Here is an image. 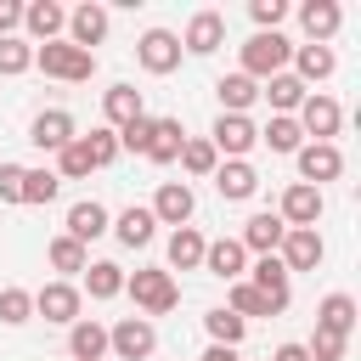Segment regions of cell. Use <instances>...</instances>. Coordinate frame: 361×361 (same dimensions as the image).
I'll use <instances>...</instances> for the list:
<instances>
[{
	"mask_svg": "<svg viewBox=\"0 0 361 361\" xmlns=\"http://www.w3.org/2000/svg\"><path fill=\"white\" fill-rule=\"evenodd\" d=\"M34 62L51 73V79H68V85H85L96 73V51H79L68 39H51V45H34Z\"/></svg>",
	"mask_w": 361,
	"mask_h": 361,
	"instance_id": "1",
	"label": "cell"
},
{
	"mask_svg": "<svg viewBox=\"0 0 361 361\" xmlns=\"http://www.w3.org/2000/svg\"><path fill=\"white\" fill-rule=\"evenodd\" d=\"M288 56H293V45L282 39V34H254L248 45H243V73L259 85V79H276L282 68H288Z\"/></svg>",
	"mask_w": 361,
	"mask_h": 361,
	"instance_id": "2",
	"label": "cell"
},
{
	"mask_svg": "<svg viewBox=\"0 0 361 361\" xmlns=\"http://www.w3.org/2000/svg\"><path fill=\"white\" fill-rule=\"evenodd\" d=\"M124 288H130V299L141 305V310H152V316H164V310H175L180 305V288H175V276L169 271H135V276H124Z\"/></svg>",
	"mask_w": 361,
	"mask_h": 361,
	"instance_id": "3",
	"label": "cell"
},
{
	"mask_svg": "<svg viewBox=\"0 0 361 361\" xmlns=\"http://www.w3.org/2000/svg\"><path fill=\"white\" fill-rule=\"evenodd\" d=\"M107 350H113L118 361H147V355L158 350V333H152V322L124 316L118 327H107Z\"/></svg>",
	"mask_w": 361,
	"mask_h": 361,
	"instance_id": "4",
	"label": "cell"
},
{
	"mask_svg": "<svg viewBox=\"0 0 361 361\" xmlns=\"http://www.w3.org/2000/svg\"><path fill=\"white\" fill-rule=\"evenodd\" d=\"M276 248H282L276 259L288 265V276H293V271H316V265H322V254H327V248H322V237H316V226H293V231H282V243H276Z\"/></svg>",
	"mask_w": 361,
	"mask_h": 361,
	"instance_id": "5",
	"label": "cell"
},
{
	"mask_svg": "<svg viewBox=\"0 0 361 361\" xmlns=\"http://www.w3.org/2000/svg\"><path fill=\"white\" fill-rule=\"evenodd\" d=\"M135 56H141L147 73H175V68H180V34H169V28H147L141 45H135Z\"/></svg>",
	"mask_w": 361,
	"mask_h": 361,
	"instance_id": "6",
	"label": "cell"
},
{
	"mask_svg": "<svg viewBox=\"0 0 361 361\" xmlns=\"http://www.w3.org/2000/svg\"><path fill=\"white\" fill-rule=\"evenodd\" d=\"M299 175H305V186L322 192V180H338L344 175V152L333 141H310V147H299Z\"/></svg>",
	"mask_w": 361,
	"mask_h": 361,
	"instance_id": "7",
	"label": "cell"
},
{
	"mask_svg": "<svg viewBox=\"0 0 361 361\" xmlns=\"http://www.w3.org/2000/svg\"><path fill=\"white\" fill-rule=\"evenodd\" d=\"M254 141H259V130H254L243 113H220V118H214V130H209V147H214V152H226V158H243Z\"/></svg>",
	"mask_w": 361,
	"mask_h": 361,
	"instance_id": "8",
	"label": "cell"
},
{
	"mask_svg": "<svg viewBox=\"0 0 361 361\" xmlns=\"http://www.w3.org/2000/svg\"><path fill=\"white\" fill-rule=\"evenodd\" d=\"M338 124H344V113H338V102H333V96H305V102H299V130H305V135L333 141V135H338Z\"/></svg>",
	"mask_w": 361,
	"mask_h": 361,
	"instance_id": "9",
	"label": "cell"
},
{
	"mask_svg": "<svg viewBox=\"0 0 361 361\" xmlns=\"http://www.w3.org/2000/svg\"><path fill=\"white\" fill-rule=\"evenodd\" d=\"M276 220H282L288 231H293V226H316V220H322V192H316V186H305V180H293V186L282 192Z\"/></svg>",
	"mask_w": 361,
	"mask_h": 361,
	"instance_id": "10",
	"label": "cell"
},
{
	"mask_svg": "<svg viewBox=\"0 0 361 361\" xmlns=\"http://www.w3.org/2000/svg\"><path fill=\"white\" fill-rule=\"evenodd\" d=\"M192 209H197V203H192V186H186V180H164L158 197H152V220H158V226H186Z\"/></svg>",
	"mask_w": 361,
	"mask_h": 361,
	"instance_id": "11",
	"label": "cell"
},
{
	"mask_svg": "<svg viewBox=\"0 0 361 361\" xmlns=\"http://www.w3.org/2000/svg\"><path fill=\"white\" fill-rule=\"evenodd\" d=\"M34 310L45 316V322H79V288L73 282H45L39 293H34Z\"/></svg>",
	"mask_w": 361,
	"mask_h": 361,
	"instance_id": "12",
	"label": "cell"
},
{
	"mask_svg": "<svg viewBox=\"0 0 361 361\" xmlns=\"http://www.w3.org/2000/svg\"><path fill=\"white\" fill-rule=\"evenodd\" d=\"M107 39V6H79V11H68V45H79V51H90V45H102Z\"/></svg>",
	"mask_w": 361,
	"mask_h": 361,
	"instance_id": "13",
	"label": "cell"
},
{
	"mask_svg": "<svg viewBox=\"0 0 361 361\" xmlns=\"http://www.w3.org/2000/svg\"><path fill=\"white\" fill-rule=\"evenodd\" d=\"M226 45V17L220 11H197L192 23H186V39H180V51H192V56H209V51H220Z\"/></svg>",
	"mask_w": 361,
	"mask_h": 361,
	"instance_id": "14",
	"label": "cell"
},
{
	"mask_svg": "<svg viewBox=\"0 0 361 361\" xmlns=\"http://www.w3.org/2000/svg\"><path fill=\"white\" fill-rule=\"evenodd\" d=\"M254 186H259L254 164H243V158H226V164H214V192H220L226 203H243V197H254Z\"/></svg>",
	"mask_w": 361,
	"mask_h": 361,
	"instance_id": "15",
	"label": "cell"
},
{
	"mask_svg": "<svg viewBox=\"0 0 361 361\" xmlns=\"http://www.w3.org/2000/svg\"><path fill=\"white\" fill-rule=\"evenodd\" d=\"M28 141H34L39 152H62V147L73 141V118H68L62 107H51V113H39V118L28 124Z\"/></svg>",
	"mask_w": 361,
	"mask_h": 361,
	"instance_id": "16",
	"label": "cell"
},
{
	"mask_svg": "<svg viewBox=\"0 0 361 361\" xmlns=\"http://www.w3.org/2000/svg\"><path fill=\"white\" fill-rule=\"evenodd\" d=\"M243 259H248V248L237 237H220V243L203 248V271L209 276H226V282H243Z\"/></svg>",
	"mask_w": 361,
	"mask_h": 361,
	"instance_id": "17",
	"label": "cell"
},
{
	"mask_svg": "<svg viewBox=\"0 0 361 361\" xmlns=\"http://www.w3.org/2000/svg\"><path fill=\"white\" fill-rule=\"evenodd\" d=\"M23 28H28L39 45H51V39L68 28V11H62L56 0H34V6H23Z\"/></svg>",
	"mask_w": 361,
	"mask_h": 361,
	"instance_id": "18",
	"label": "cell"
},
{
	"mask_svg": "<svg viewBox=\"0 0 361 361\" xmlns=\"http://www.w3.org/2000/svg\"><path fill=\"white\" fill-rule=\"evenodd\" d=\"M248 288H259L265 299H271V310H288V265L276 259V254H259V265H254V282Z\"/></svg>",
	"mask_w": 361,
	"mask_h": 361,
	"instance_id": "19",
	"label": "cell"
},
{
	"mask_svg": "<svg viewBox=\"0 0 361 361\" xmlns=\"http://www.w3.org/2000/svg\"><path fill=\"white\" fill-rule=\"evenodd\" d=\"M299 23H305V34H310V45H322V39H333V34H338V23H344V11H338L333 0H305V6H299Z\"/></svg>",
	"mask_w": 361,
	"mask_h": 361,
	"instance_id": "20",
	"label": "cell"
},
{
	"mask_svg": "<svg viewBox=\"0 0 361 361\" xmlns=\"http://www.w3.org/2000/svg\"><path fill=\"white\" fill-rule=\"evenodd\" d=\"M68 355H73V361H102V355H107V327L79 316V322L68 327Z\"/></svg>",
	"mask_w": 361,
	"mask_h": 361,
	"instance_id": "21",
	"label": "cell"
},
{
	"mask_svg": "<svg viewBox=\"0 0 361 361\" xmlns=\"http://www.w3.org/2000/svg\"><path fill=\"white\" fill-rule=\"evenodd\" d=\"M180 147H186V135H180V118H152L147 158H152V164H175V158H180Z\"/></svg>",
	"mask_w": 361,
	"mask_h": 361,
	"instance_id": "22",
	"label": "cell"
},
{
	"mask_svg": "<svg viewBox=\"0 0 361 361\" xmlns=\"http://www.w3.org/2000/svg\"><path fill=\"white\" fill-rule=\"evenodd\" d=\"M282 231H288V226H282V220H276L271 209H259V214H254V220L243 226V237H237V243H243V248H254V254H276Z\"/></svg>",
	"mask_w": 361,
	"mask_h": 361,
	"instance_id": "23",
	"label": "cell"
},
{
	"mask_svg": "<svg viewBox=\"0 0 361 361\" xmlns=\"http://www.w3.org/2000/svg\"><path fill=\"white\" fill-rule=\"evenodd\" d=\"M293 68H299V73H293L299 85H316V79H327V73L338 68V56H333L327 45H293Z\"/></svg>",
	"mask_w": 361,
	"mask_h": 361,
	"instance_id": "24",
	"label": "cell"
},
{
	"mask_svg": "<svg viewBox=\"0 0 361 361\" xmlns=\"http://www.w3.org/2000/svg\"><path fill=\"white\" fill-rule=\"evenodd\" d=\"M102 107H107V124H135V118H147V107H141V90L135 85H113L107 96H102Z\"/></svg>",
	"mask_w": 361,
	"mask_h": 361,
	"instance_id": "25",
	"label": "cell"
},
{
	"mask_svg": "<svg viewBox=\"0 0 361 361\" xmlns=\"http://www.w3.org/2000/svg\"><path fill=\"white\" fill-rule=\"evenodd\" d=\"M102 231H107V209H102L96 197H85V203L68 209V237H73V243H90V237H102Z\"/></svg>",
	"mask_w": 361,
	"mask_h": 361,
	"instance_id": "26",
	"label": "cell"
},
{
	"mask_svg": "<svg viewBox=\"0 0 361 361\" xmlns=\"http://www.w3.org/2000/svg\"><path fill=\"white\" fill-rule=\"evenodd\" d=\"M203 248H209V243H203L197 226H175V237H169V265H175V271H197V265H203Z\"/></svg>",
	"mask_w": 361,
	"mask_h": 361,
	"instance_id": "27",
	"label": "cell"
},
{
	"mask_svg": "<svg viewBox=\"0 0 361 361\" xmlns=\"http://www.w3.org/2000/svg\"><path fill=\"white\" fill-rule=\"evenodd\" d=\"M316 327H322V333L350 338V327H355V299H350V293H327V299H322V310H316Z\"/></svg>",
	"mask_w": 361,
	"mask_h": 361,
	"instance_id": "28",
	"label": "cell"
},
{
	"mask_svg": "<svg viewBox=\"0 0 361 361\" xmlns=\"http://www.w3.org/2000/svg\"><path fill=\"white\" fill-rule=\"evenodd\" d=\"M152 226H158V220H152V209H141V203H130V209L113 220V231H118V243H124V248L152 243Z\"/></svg>",
	"mask_w": 361,
	"mask_h": 361,
	"instance_id": "29",
	"label": "cell"
},
{
	"mask_svg": "<svg viewBox=\"0 0 361 361\" xmlns=\"http://www.w3.org/2000/svg\"><path fill=\"white\" fill-rule=\"evenodd\" d=\"M259 141H265L271 152H299V147H305V130H299V118H288V113H271V124L259 130Z\"/></svg>",
	"mask_w": 361,
	"mask_h": 361,
	"instance_id": "30",
	"label": "cell"
},
{
	"mask_svg": "<svg viewBox=\"0 0 361 361\" xmlns=\"http://www.w3.org/2000/svg\"><path fill=\"white\" fill-rule=\"evenodd\" d=\"M259 96H265V102H271L276 113H288V118H293V107H299V102H305L310 90H305V85H299L293 73H276V79H265V90H259Z\"/></svg>",
	"mask_w": 361,
	"mask_h": 361,
	"instance_id": "31",
	"label": "cell"
},
{
	"mask_svg": "<svg viewBox=\"0 0 361 361\" xmlns=\"http://www.w3.org/2000/svg\"><path fill=\"white\" fill-rule=\"evenodd\" d=\"M85 288H90V299H118L124 293V271L113 259H96V265H85Z\"/></svg>",
	"mask_w": 361,
	"mask_h": 361,
	"instance_id": "32",
	"label": "cell"
},
{
	"mask_svg": "<svg viewBox=\"0 0 361 361\" xmlns=\"http://www.w3.org/2000/svg\"><path fill=\"white\" fill-rule=\"evenodd\" d=\"M214 90H220V113H243V107H248V102L259 96V85H254L248 73H226V79H220Z\"/></svg>",
	"mask_w": 361,
	"mask_h": 361,
	"instance_id": "33",
	"label": "cell"
},
{
	"mask_svg": "<svg viewBox=\"0 0 361 361\" xmlns=\"http://www.w3.org/2000/svg\"><path fill=\"white\" fill-rule=\"evenodd\" d=\"M203 327H209V338H214V344H226V350H237V344H243V333H248V322H243V316H231L226 305H220V310H209V316H203Z\"/></svg>",
	"mask_w": 361,
	"mask_h": 361,
	"instance_id": "34",
	"label": "cell"
},
{
	"mask_svg": "<svg viewBox=\"0 0 361 361\" xmlns=\"http://www.w3.org/2000/svg\"><path fill=\"white\" fill-rule=\"evenodd\" d=\"M226 310H231V316H243V322H248V316H276V310H271V299H265L259 288H248V282H231V305H226Z\"/></svg>",
	"mask_w": 361,
	"mask_h": 361,
	"instance_id": "35",
	"label": "cell"
},
{
	"mask_svg": "<svg viewBox=\"0 0 361 361\" xmlns=\"http://www.w3.org/2000/svg\"><path fill=\"white\" fill-rule=\"evenodd\" d=\"M79 175H90V152H85V141L73 135V141L56 152V180H79Z\"/></svg>",
	"mask_w": 361,
	"mask_h": 361,
	"instance_id": "36",
	"label": "cell"
},
{
	"mask_svg": "<svg viewBox=\"0 0 361 361\" xmlns=\"http://www.w3.org/2000/svg\"><path fill=\"white\" fill-rule=\"evenodd\" d=\"M56 169H23V203H51L56 197Z\"/></svg>",
	"mask_w": 361,
	"mask_h": 361,
	"instance_id": "37",
	"label": "cell"
},
{
	"mask_svg": "<svg viewBox=\"0 0 361 361\" xmlns=\"http://www.w3.org/2000/svg\"><path fill=\"white\" fill-rule=\"evenodd\" d=\"M85 141V152H90V169H102V164H113L118 158V135L102 124V130H90V135H79Z\"/></svg>",
	"mask_w": 361,
	"mask_h": 361,
	"instance_id": "38",
	"label": "cell"
},
{
	"mask_svg": "<svg viewBox=\"0 0 361 361\" xmlns=\"http://www.w3.org/2000/svg\"><path fill=\"white\" fill-rule=\"evenodd\" d=\"M51 265H56V271H85V265H90V254H85V243H73V237L62 231V237L51 243Z\"/></svg>",
	"mask_w": 361,
	"mask_h": 361,
	"instance_id": "39",
	"label": "cell"
},
{
	"mask_svg": "<svg viewBox=\"0 0 361 361\" xmlns=\"http://www.w3.org/2000/svg\"><path fill=\"white\" fill-rule=\"evenodd\" d=\"M28 316H34V293H28V288H0V322L17 327V322H28Z\"/></svg>",
	"mask_w": 361,
	"mask_h": 361,
	"instance_id": "40",
	"label": "cell"
},
{
	"mask_svg": "<svg viewBox=\"0 0 361 361\" xmlns=\"http://www.w3.org/2000/svg\"><path fill=\"white\" fill-rule=\"evenodd\" d=\"M180 164H186V175H214L220 152H214L209 141H186V147H180Z\"/></svg>",
	"mask_w": 361,
	"mask_h": 361,
	"instance_id": "41",
	"label": "cell"
},
{
	"mask_svg": "<svg viewBox=\"0 0 361 361\" xmlns=\"http://www.w3.org/2000/svg\"><path fill=\"white\" fill-rule=\"evenodd\" d=\"M34 68V45L28 39H0V73H28Z\"/></svg>",
	"mask_w": 361,
	"mask_h": 361,
	"instance_id": "42",
	"label": "cell"
},
{
	"mask_svg": "<svg viewBox=\"0 0 361 361\" xmlns=\"http://www.w3.org/2000/svg\"><path fill=\"white\" fill-rule=\"evenodd\" d=\"M344 344H350V338H338V333H322V327H316V338L305 344V355H310V361H344Z\"/></svg>",
	"mask_w": 361,
	"mask_h": 361,
	"instance_id": "43",
	"label": "cell"
},
{
	"mask_svg": "<svg viewBox=\"0 0 361 361\" xmlns=\"http://www.w3.org/2000/svg\"><path fill=\"white\" fill-rule=\"evenodd\" d=\"M248 11H254V23H259V34H276V23L288 17V6H282V0H254Z\"/></svg>",
	"mask_w": 361,
	"mask_h": 361,
	"instance_id": "44",
	"label": "cell"
},
{
	"mask_svg": "<svg viewBox=\"0 0 361 361\" xmlns=\"http://www.w3.org/2000/svg\"><path fill=\"white\" fill-rule=\"evenodd\" d=\"M118 135V147L124 152H147V135H152V118H135V124H124V130H113Z\"/></svg>",
	"mask_w": 361,
	"mask_h": 361,
	"instance_id": "45",
	"label": "cell"
},
{
	"mask_svg": "<svg viewBox=\"0 0 361 361\" xmlns=\"http://www.w3.org/2000/svg\"><path fill=\"white\" fill-rule=\"evenodd\" d=\"M0 203H23V164H0Z\"/></svg>",
	"mask_w": 361,
	"mask_h": 361,
	"instance_id": "46",
	"label": "cell"
},
{
	"mask_svg": "<svg viewBox=\"0 0 361 361\" xmlns=\"http://www.w3.org/2000/svg\"><path fill=\"white\" fill-rule=\"evenodd\" d=\"M17 23H23V6H17V0H0V39H11Z\"/></svg>",
	"mask_w": 361,
	"mask_h": 361,
	"instance_id": "47",
	"label": "cell"
},
{
	"mask_svg": "<svg viewBox=\"0 0 361 361\" xmlns=\"http://www.w3.org/2000/svg\"><path fill=\"white\" fill-rule=\"evenodd\" d=\"M271 361H310V355H305V344H282Z\"/></svg>",
	"mask_w": 361,
	"mask_h": 361,
	"instance_id": "48",
	"label": "cell"
},
{
	"mask_svg": "<svg viewBox=\"0 0 361 361\" xmlns=\"http://www.w3.org/2000/svg\"><path fill=\"white\" fill-rule=\"evenodd\" d=\"M203 361H237V350H226V344H209V350H203Z\"/></svg>",
	"mask_w": 361,
	"mask_h": 361,
	"instance_id": "49",
	"label": "cell"
}]
</instances>
